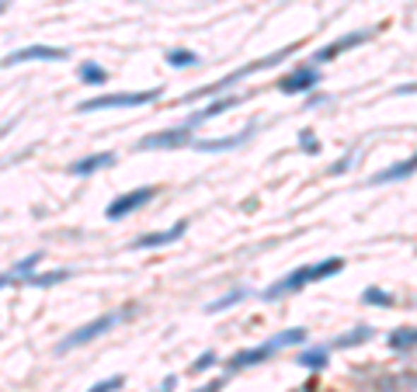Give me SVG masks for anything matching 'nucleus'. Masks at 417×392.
Instances as JSON below:
<instances>
[{
    "label": "nucleus",
    "instance_id": "f257e3e1",
    "mask_svg": "<svg viewBox=\"0 0 417 392\" xmlns=\"http://www.w3.org/2000/svg\"><path fill=\"white\" fill-rule=\"evenodd\" d=\"M344 268V261L341 257H331V261H320V264H306V268H299V271H292L286 275L282 281H275L268 292H264V299H282V295H289V292H299V288H306V285H313V281H324V278L337 275Z\"/></svg>",
    "mask_w": 417,
    "mask_h": 392
},
{
    "label": "nucleus",
    "instance_id": "f03ea898",
    "mask_svg": "<svg viewBox=\"0 0 417 392\" xmlns=\"http://www.w3.org/2000/svg\"><path fill=\"white\" fill-rule=\"evenodd\" d=\"M164 90L160 87H150V90H119V94H98V97H87L77 105V112H108V108H143V105H153Z\"/></svg>",
    "mask_w": 417,
    "mask_h": 392
},
{
    "label": "nucleus",
    "instance_id": "7ed1b4c3",
    "mask_svg": "<svg viewBox=\"0 0 417 392\" xmlns=\"http://www.w3.org/2000/svg\"><path fill=\"white\" fill-rule=\"evenodd\" d=\"M303 340H306V330H303V326L282 330L278 337H271V340H264V344H257V348H250V351L233 354V357H230V368H250V364H261V361H268L275 351L292 348V344H303Z\"/></svg>",
    "mask_w": 417,
    "mask_h": 392
},
{
    "label": "nucleus",
    "instance_id": "20e7f679",
    "mask_svg": "<svg viewBox=\"0 0 417 392\" xmlns=\"http://www.w3.org/2000/svg\"><path fill=\"white\" fill-rule=\"evenodd\" d=\"M125 319V309H115V313H105V316H98V319H90V323H83V326H77V330H70L59 344H56V351L59 354H66V351H74V348H83V344H90L94 337H105L108 330H115L119 323Z\"/></svg>",
    "mask_w": 417,
    "mask_h": 392
},
{
    "label": "nucleus",
    "instance_id": "39448f33",
    "mask_svg": "<svg viewBox=\"0 0 417 392\" xmlns=\"http://www.w3.org/2000/svg\"><path fill=\"white\" fill-rule=\"evenodd\" d=\"M292 49H295V45H286V49H278V52H268L264 59H257V63H247V66H240L237 73H230V77L216 80V83H212L208 90H202V94H195V90H192V94H188L184 101H199V97H206V94H223L226 87H233V83H240V80H244V77H250V73H257V70H268V66H278V63H282L286 56H292Z\"/></svg>",
    "mask_w": 417,
    "mask_h": 392
},
{
    "label": "nucleus",
    "instance_id": "423d86ee",
    "mask_svg": "<svg viewBox=\"0 0 417 392\" xmlns=\"http://www.w3.org/2000/svg\"><path fill=\"white\" fill-rule=\"evenodd\" d=\"M63 63L70 59V49H59V45H25V49H14L7 59H0V66H21V63Z\"/></svg>",
    "mask_w": 417,
    "mask_h": 392
},
{
    "label": "nucleus",
    "instance_id": "0eeeda50",
    "mask_svg": "<svg viewBox=\"0 0 417 392\" xmlns=\"http://www.w3.org/2000/svg\"><path fill=\"white\" fill-rule=\"evenodd\" d=\"M150 198H157V188H136V191H125V195H119L108 208H105V215H108L112 222H119V219H125V215L139 212L143 205H150Z\"/></svg>",
    "mask_w": 417,
    "mask_h": 392
},
{
    "label": "nucleus",
    "instance_id": "6e6552de",
    "mask_svg": "<svg viewBox=\"0 0 417 392\" xmlns=\"http://www.w3.org/2000/svg\"><path fill=\"white\" fill-rule=\"evenodd\" d=\"M372 35H375V28H362V32H355V35H341V39H334L331 45H324L320 52H313V66H324V63H331L337 52H344V49H355V45L369 42Z\"/></svg>",
    "mask_w": 417,
    "mask_h": 392
},
{
    "label": "nucleus",
    "instance_id": "1a4fd4ad",
    "mask_svg": "<svg viewBox=\"0 0 417 392\" xmlns=\"http://www.w3.org/2000/svg\"><path fill=\"white\" fill-rule=\"evenodd\" d=\"M174 146H192V132L184 125L167 129V132H153L139 143V150H174Z\"/></svg>",
    "mask_w": 417,
    "mask_h": 392
},
{
    "label": "nucleus",
    "instance_id": "9d476101",
    "mask_svg": "<svg viewBox=\"0 0 417 392\" xmlns=\"http://www.w3.org/2000/svg\"><path fill=\"white\" fill-rule=\"evenodd\" d=\"M317 83H320L317 66H299V70H292L289 77L278 80V90H282V94H306V90H313Z\"/></svg>",
    "mask_w": 417,
    "mask_h": 392
},
{
    "label": "nucleus",
    "instance_id": "9b49d317",
    "mask_svg": "<svg viewBox=\"0 0 417 392\" xmlns=\"http://www.w3.org/2000/svg\"><path fill=\"white\" fill-rule=\"evenodd\" d=\"M115 163V153H90V157H83V160H74L66 170L74 174V177H87V174H98V170H108Z\"/></svg>",
    "mask_w": 417,
    "mask_h": 392
},
{
    "label": "nucleus",
    "instance_id": "f8f14e48",
    "mask_svg": "<svg viewBox=\"0 0 417 392\" xmlns=\"http://www.w3.org/2000/svg\"><path fill=\"white\" fill-rule=\"evenodd\" d=\"M184 230H188V222H174L170 230H160V233H143L132 247L136 250H150V247H167V243H174V239H181L184 236Z\"/></svg>",
    "mask_w": 417,
    "mask_h": 392
},
{
    "label": "nucleus",
    "instance_id": "ddd939ff",
    "mask_svg": "<svg viewBox=\"0 0 417 392\" xmlns=\"http://www.w3.org/2000/svg\"><path fill=\"white\" fill-rule=\"evenodd\" d=\"M39 264H42V254H28L25 261H18L11 271H4V275H0V288H7V285H21V281L32 275Z\"/></svg>",
    "mask_w": 417,
    "mask_h": 392
},
{
    "label": "nucleus",
    "instance_id": "4468645a",
    "mask_svg": "<svg viewBox=\"0 0 417 392\" xmlns=\"http://www.w3.org/2000/svg\"><path fill=\"white\" fill-rule=\"evenodd\" d=\"M417 170V153L411 160H404V163H393V167H386L382 174H372L369 177V184H389V181H400V177H411Z\"/></svg>",
    "mask_w": 417,
    "mask_h": 392
},
{
    "label": "nucleus",
    "instance_id": "2eb2a0df",
    "mask_svg": "<svg viewBox=\"0 0 417 392\" xmlns=\"http://www.w3.org/2000/svg\"><path fill=\"white\" fill-rule=\"evenodd\" d=\"M247 136H250V129H244L240 136H226V139H192V146L202 150V153H216V150H233V146H240Z\"/></svg>",
    "mask_w": 417,
    "mask_h": 392
},
{
    "label": "nucleus",
    "instance_id": "dca6fc26",
    "mask_svg": "<svg viewBox=\"0 0 417 392\" xmlns=\"http://www.w3.org/2000/svg\"><path fill=\"white\" fill-rule=\"evenodd\" d=\"M233 105H237V97H219V101H212L208 108H202V112H195V115H192L188 121H184V129L192 132L195 125H202V121H208V118H216L219 112H226V108H233Z\"/></svg>",
    "mask_w": 417,
    "mask_h": 392
},
{
    "label": "nucleus",
    "instance_id": "f3484780",
    "mask_svg": "<svg viewBox=\"0 0 417 392\" xmlns=\"http://www.w3.org/2000/svg\"><path fill=\"white\" fill-rule=\"evenodd\" d=\"M74 275V271H45V275H32L25 278L21 285H32V288H52V285H59V281H66V278Z\"/></svg>",
    "mask_w": 417,
    "mask_h": 392
},
{
    "label": "nucleus",
    "instance_id": "a211bd4d",
    "mask_svg": "<svg viewBox=\"0 0 417 392\" xmlns=\"http://www.w3.org/2000/svg\"><path fill=\"white\" fill-rule=\"evenodd\" d=\"M81 80L90 83V87H105L108 83V70L98 66V63H81Z\"/></svg>",
    "mask_w": 417,
    "mask_h": 392
},
{
    "label": "nucleus",
    "instance_id": "6ab92c4d",
    "mask_svg": "<svg viewBox=\"0 0 417 392\" xmlns=\"http://www.w3.org/2000/svg\"><path fill=\"white\" fill-rule=\"evenodd\" d=\"M167 63H170L174 70H181V66H199V56H195L192 49H170V52H167Z\"/></svg>",
    "mask_w": 417,
    "mask_h": 392
},
{
    "label": "nucleus",
    "instance_id": "aec40b11",
    "mask_svg": "<svg viewBox=\"0 0 417 392\" xmlns=\"http://www.w3.org/2000/svg\"><path fill=\"white\" fill-rule=\"evenodd\" d=\"M417 344V330H393L389 333V348L400 351V348H414Z\"/></svg>",
    "mask_w": 417,
    "mask_h": 392
},
{
    "label": "nucleus",
    "instance_id": "412c9836",
    "mask_svg": "<svg viewBox=\"0 0 417 392\" xmlns=\"http://www.w3.org/2000/svg\"><path fill=\"white\" fill-rule=\"evenodd\" d=\"M369 337H372V330H369V326H358V330L344 333V337L337 340V348H355V344H362V340H369Z\"/></svg>",
    "mask_w": 417,
    "mask_h": 392
},
{
    "label": "nucleus",
    "instance_id": "4be33fe9",
    "mask_svg": "<svg viewBox=\"0 0 417 392\" xmlns=\"http://www.w3.org/2000/svg\"><path fill=\"white\" fill-rule=\"evenodd\" d=\"M299 364H303V368H324V364H327V351H324V348H313V351H306L299 357Z\"/></svg>",
    "mask_w": 417,
    "mask_h": 392
},
{
    "label": "nucleus",
    "instance_id": "5701e85b",
    "mask_svg": "<svg viewBox=\"0 0 417 392\" xmlns=\"http://www.w3.org/2000/svg\"><path fill=\"white\" fill-rule=\"evenodd\" d=\"M244 295H247V292H244V288H233V292H230V295H226V299H219V302H208V306H206V313H223V309H226V306H233V302H240V299H244Z\"/></svg>",
    "mask_w": 417,
    "mask_h": 392
},
{
    "label": "nucleus",
    "instance_id": "b1692460",
    "mask_svg": "<svg viewBox=\"0 0 417 392\" xmlns=\"http://www.w3.org/2000/svg\"><path fill=\"white\" fill-rule=\"evenodd\" d=\"M369 306H393V295L389 292H382V288H365V295H362Z\"/></svg>",
    "mask_w": 417,
    "mask_h": 392
},
{
    "label": "nucleus",
    "instance_id": "393cba45",
    "mask_svg": "<svg viewBox=\"0 0 417 392\" xmlns=\"http://www.w3.org/2000/svg\"><path fill=\"white\" fill-rule=\"evenodd\" d=\"M299 143H303V153H317V150H320V143H317V136H313L310 129L299 132Z\"/></svg>",
    "mask_w": 417,
    "mask_h": 392
},
{
    "label": "nucleus",
    "instance_id": "a878e982",
    "mask_svg": "<svg viewBox=\"0 0 417 392\" xmlns=\"http://www.w3.org/2000/svg\"><path fill=\"white\" fill-rule=\"evenodd\" d=\"M119 386H122V379H119V375H112V379H105V382H98V386H90V389H87V392H115V389H119Z\"/></svg>",
    "mask_w": 417,
    "mask_h": 392
},
{
    "label": "nucleus",
    "instance_id": "bb28decb",
    "mask_svg": "<svg viewBox=\"0 0 417 392\" xmlns=\"http://www.w3.org/2000/svg\"><path fill=\"white\" fill-rule=\"evenodd\" d=\"M212 364H216V354L208 351V354H202V357L192 364V372H206V368H212Z\"/></svg>",
    "mask_w": 417,
    "mask_h": 392
},
{
    "label": "nucleus",
    "instance_id": "cd10ccee",
    "mask_svg": "<svg viewBox=\"0 0 417 392\" xmlns=\"http://www.w3.org/2000/svg\"><path fill=\"white\" fill-rule=\"evenodd\" d=\"M348 167H351V153H348V157H341V160H337V163L331 167V174H344Z\"/></svg>",
    "mask_w": 417,
    "mask_h": 392
},
{
    "label": "nucleus",
    "instance_id": "c85d7f7f",
    "mask_svg": "<svg viewBox=\"0 0 417 392\" xmlns=\"http://www.w3.org/2000/svg\"><path fill=\"white\" fill-rule=\"evenodd\" d=\"M174 382H177L174 375H170V379H164V386H160V392H170V389H174Z\"/></svg>",
    "mask_w": 417,
    "mask_h": 392
},
{
    "label": "nucleus",
    "instance_id": "c756f323",
    "mask_svg": "<svg viewBox=\"0 0 417 392\" xmlns=\"http://www.w3.org/2000/svg\"><path fill=\"white\" fill-rule=\"evenodd\" d=\"M11 4H14V0H0V14H4V11H7Z\"/></svg>",
    "mask_w": 417,
    "mask_h": 392
},
{
    "label": "nucleus",
    "instance_id": "7c9ffc66",
    "mask_svg": "<svg viewBox=\"0 0 417 392\" xmlns=\"http://www.w3.org/2000/svg\"><path fill=\"white\" fill-rule=\"evenodd\" d=\"M219 386H223V382H216V386H206V389H199V392H216Z\"/></svg>",
    "mask_w": 417,
    "mask_h": 392
}]
</instances>
